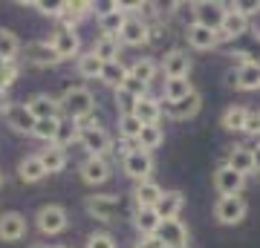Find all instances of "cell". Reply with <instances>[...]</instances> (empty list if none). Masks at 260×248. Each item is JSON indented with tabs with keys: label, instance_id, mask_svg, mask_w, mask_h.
<instances>
[{
	"label": "cell",
	"instance_id": "obj_6",
	"mask_svg": "<svg viewBox=\"0 0 260 248\" xmlns=\"http://www.w3.org/2000/svg\"><path fill=\"white\" fill-rule=\"evenodd\" d=\"M153 237L159 239V245L162 248H185L188 245V228L182 225V220H162L159 222V228Z\"/></svg>",
	"mask_w": 260,
	"mask_h": 248
},
{
	"label": "cell",
	"instance_id": "obj_30",
	"mask_svg": "<svg viewBox=\"0 0 260 248\" xmlns=\"http://www.w3.org/2000/svg\"><path fill=\"white\" fill-rule=\"evenodd\" d=\"M119 38H99V41H95V46L93 49H90V52H93L95 58H99V61H102V64H107V61H119Z\"/></svg>",
	"mask_w": 260,
	"mask_h": 248
},
{
	"label": "cell",
	"instance_id": "obj_34",
	"mask_svg": "<svg viewBox=\"0 0 260 248\" xmlns=\"http://www.w3.org/2000/svg\"><path fill=\"white\" fill-rule=\"evenodd\" d=\"M124 18H127L124 6H119L116 12L104 15V18H99V29H102V35L104 38H116V35H119V29H121V23H124Z\"/></svg>",
	"mask_w": 260,
	"mask_h": 248
},
{
	"label": "cell",
	"instance_id": "obj_8",
	"mask_svg": "<svg viewBox=\"0 0 260 248\" xmlns=\"http://www.w3.org/2000/svg\"><path fill=\"white\" fill-rule=\"evenodd\" d=\"M148 29H150V26H148L142 18H136V15H127L116 38H119L121 46H145V44H148Z\"/></svg>",
	"mask_w": 260,
	"mask_h": 248
},
{
	"label": "cell",
	"instance_id": "obj_4",
	"mask_svg": "<svg viewBox=\"0 0 260 248\" xmlns=\"http://www.w3.org/2000/svg\"><path fill=\"white\" fill-rule=\"evenodd\" d=\"M84 211L99 222H113V217L121 211V199L116 193H93L84 199Z\"/></svg>",
	"mask_w": 260,
	"mask_h": 248
},
{
	"label": "cell",
	"instance_id": "obj_24",
	"mask_svg": "<svg viewBox=\"0 0 260 248\" xmlns=\"http://www.w3.org/2000/svg\"><path fill=\"white\" fill-rule=\"evenodd\" d=\"M38 159H41V165H44L47 173H61V170L67 167V150L58 147V145H49L47 150H41Z\"/></svg>",
	"mask_w": 260,
	"mask_h": 248
},
{
	"label": "cell",
	"instance_id": "obj_43",
	"mask_svg": "<svg viewBox=\"0 0 260 248\" xmlns=\"http://www.w3.org/2000/svg\"><path fill=\"white\" fill-rule=\"evenodd\" d=\"M87 248H116V239L104 231H95V234L87 237Z\"/></svg>",
	"mask_w": 260,
	"mask_h": 248
},
{
	"label": "cell",
	"instance_id": "obj_46",
	"mask_svg": "<svg viewBox=\"0 0 260 248\" xmlns=\"http://www.w3.org/2000/svg\"><path fill=\"white\" fill-rule=\"evenodd\" d=\"M32 6H35V9H41L44 15H52V18H58V15H61V6H64V0H61V3H47V0H35Z\"/></svg>",
	"mask_w": 260,
	"mask_h": 248
},
{
	"label": "cell",
	"instance_id": "obj_23",
	"mask_svg": "<svg viewBox=\"0 0 260 248\" xmlns=\"http://www.w3.org/2000/svg\"><path fill=\"white\" fill-rule=\"evenodd\" d=\"M234 87L237 90H260V64L257 61H249L243 64L237 73H234Z\"/></svg>",
	"mask_w": 260,
	"mask_h": 248
},
{
	"label": "cell",
	"instance_id": "obj_40",
	"mask_svg": "<svg viewBox=\"0 0 260 248\" xmlns=\"http://www.w3.org/2000/svg\"><path fill=\"white\" fill-rule=\"evenodd\" d=\"M58 124H61V116H58V119H41V121H35V130H32V136L44 138V141H52V138H55Z\"/></svg>",
	"mask_w": 260,
	"mask_h": 248
},
{
	"label": "cell",
	"instance_id": "obj_28",
	"mask_svg": "<svg viewBox=\"0 0 260 248\" xmlns=\"http://www.w3.org/2000/svg\"><path fill=\"white\" fill-rule=\"evenodd\" d=\"M159 217L153 208H136V217H133V225H136V231H139L142 237H153L159 228Z\"/></svg>",
	"mask_w": 260,
	"mask_h": 248
},
{
	"label": "cell",
	"instance_id": "obj_39",
	"mask_svg": "<svg viewBox=\"0 0 260 248\" xmlns=\"http://www.w3.org/2000/svg\"><path fill=\"white\" fill-rule=\"evenodd\" d=\"M102 61L93 55V52H87V55H81L78 58V73L84 75V78H99L102 75Z\"/></svg>",
	"mask_w": 260,
	"mask_h": 248
},
{
	"label": "cell",
	"instance_id": "obj_31",
	"mask_svg": "<svg viewBox=\"0 0 260 248\" xmlns=\"http://www.w3.org/2000/svg\"><path fill=\"white\" fill-rule=\"evenodd\" d=\"M107 87H113V90H119L121 81L127 78V66L121 64V61H107V64L102 66V75H99Z\"/></svg>",
	"mask_w": 260,
	"mask_h": 248
},
{
	"label": "cell",
	"instance_id": "obj_25",
	"mask_svg": "<svg viewBox=\"0 0 260 248\" xmlns=\"http://www.w3.org/2000/svg\"><path fill=\"white\" fill-rule=\"evenodd\" d=\"M26 58L32 61L35 66H52V64H61L55 58V52H52V46H49V41H35V44H26Z\"/></svg>",
	"mask_w": 260,
	"mask_h": 248
},
{
	"label": "cell",
	"instance_id": "obj_37",
	"mask_svg": "<svg viewBox=\"0 0 260 248\" xmlns=\"http://www.w3.org/2000/svg\"><path fill=\"white\" fill-rule=\"evenodd\" d=\"M243 121H246V107H240V104H232V107L223 113L220 124H223L229 133H234V130H243Z\"/></svg>",
	"mask_w": 260,
	"mask_h": 248
},
{
	"label": "cell",
	"instance_id": "obj_51",
	"mask_svg": "<svg viewBox=\"0 0 260 248\" xmlns=\"http://www.w3.org/2000/svg\"><path fill=\"white\" fill-rule=\"evenodd\" d=\"M6 64H9V61H3V58H0V69H3V66H6Z\"/></svg>",
	"mask_w": 260,
	"mask_h": 248
},
{
	"label": "cell",
	"instance_id": "obj_27",
	"mask_svg": "<svg viewBox=\"0 0 260 248\" xmlns=\"http://www.w3.org/2000/svg\"><path fill=\"white\" fill-rule=\"evenodd\" d=\"M18 176H20V182L35 185V182H41V179L47 176V170H44V165H41V159L38 156H26V159H20Z\"/></svg>",
	"mask_w": 260,
	"mask_h": 248
},
{
	"label": "cell",
	"instance_id": "obj_2",
	"mask_svg": "<svg viewBox=\"0 0 260 248\" xmlns=\"http://www.w3.org/2000/svg\"><path fill=\"white\" fill-rule=\"evenodd\" d=\"M78 141L90 150V156H104V153H110V147H113V138L107 136V130L93 119L78 124Z\"/></svg>",
	"mask_w": 260,
	"mask_h": 248
},
{
	"label": "cell",
	"instance_id": "obj_42",
	"mask_svg": "<svg viewBox=\"0 0 260 248\" xmlns=\"http://www.w3.org/2000/svg\"><path fill=\"white\" fill-rule=\"evenodd\" d=\"M18 75H20V69H18V64L15 61H9V64L0 69V92H6L12 87V84L18 81Z\"/></svg>",
	"mask_w": 260,
	"mask_h": 248
},
{
	"label": "cell",
	"instance_id": "obj_32",
	"mask_svg": "<svg viewBox=\"0 0 260 248\" xmlns=\"http://www.w3.org/2000/svg\"><path fill=\"white\" fill-rule=\"evenodd\" d=\"M156 73H159V66H156L153 58H139V61H133V66L127 69L130 78H136V81H142V84H150Z\"/></svg>",
	"mask_w": 260,
	"mask_h": 248
},
{
	"label": "cell",
	"instance_id": "obj_3",
	"mask_svg": "<svg viewBox=\"0 0 260 248\" xmlns=\"http://www.w3.org/2000/svg\"><path fill=\"white\" fill-rule=\"evenodd\" d=\"M35 225L41 234H47V237H55V234H61V231H67V225H70V217H67V208L64 205H41L35 214Z\"/></svg>",
	"mask_w": 260,
	"mask_h": 248
},
{
	"label": "cell",
	"instance_id": "obj_9",
	"mask_svg": "<svg viewBox=\"0 0 260 248\" xmlns=\"http://www.w3.org/2000/svg\"><path fill=\"white\" fill-rule=\"evenodd\" d=\"M251 26L249 15L237 12V6H225V15H223V23H220V41H229V38H240L246 35Z\"/></svg>",
	"mask_w": 260,
	"mask_h": 248
},
{
	"label": "cell",
	"instance_id": "obj_10",
	"mask_svg": "<svg viewBox=\"0 0 260 248\" xmlns=\"http://www.w3.org/2000/svg\"><path fill=\"white\" fill-rule=\"evenodd\" d=\"M124 173H127L130 179H136V182L150 179V173H153V156L136 147L133 153H127V156H124Z\"/></svg>",
	"mask_w": 260,
	"mask_h": 248
},
{
	"label": "cell",
	"instance_id": "obj_35",
	"mask_svg": "<svg viewBox=\"0 0 260 248\" xmlns=\"http://www.w3.org/2000/svg\"><path fill=\"white\" fill-rule=\"evenodd\" d=\"M20 52V41L12 29H0V58L3 61H15V55Z\"/></svg>",
	"mask_w": 260,
	"mask_h": 248
},
{
	"label": "cell",
	"instance_id": "obj_33",
	"mask_svg": "<svg viewBox=\"0 0 260 248\" xmlns=\"http://www.w3.org/2000/svg\"><path fill=\"white\" fill-rule=\"evenodd\" d=\"M191 92H194V87H191L188 78H168L165 81V104H174L179 98L191 95Z\"/></svg>",
	"mask_w": 260,
	"mask_h": 248
},
{
	"label": "cell",
	"instance_id": "obj_14",
	"mask_svg": "<svg viewBox=\"0 0 260 248\" xmlns=\"http://www.w3.org/2000/svg\"><path fill=\"white\" fill-rule=\"evenodd\" d=\"M203 110V95L200 92H191V95H185V98H179V101L174 104H165V113L171 116V119L177 121H185V119H194L197 113Z\"/></svg>",
	"mask_w": 260,
	"mask_h": 248
},
{
	"label": "cell",
	"instance_id": "obj_1",
	"mask_svg": "<svg viewBox=\"0 0 260 248\" xmlns=\"http://www.w3.org/2000/svg\"><path fill=\"white\" fill-rule=\"evenodd\" d=\"M58 110L64 113L70 121L81 124V121L93 119L95 98H93V92L87 90V87H70V90L61 95V101H58Z\"/></svg>",
	"mask_w": 260,
	"mask_h": 248
},
{
	"label": "cell",
	"instance_id": "obj_19",
	"mask_svg": "<svg viewBox=\"0 0 260 248\" xmlns=\"http://www.w3.org/2000/svg\"><path fill=\"white\" fill-rule=\"evenodd\" d=\"M6 121L15 133H32L35 130V119L29 116L26 104H9L6 107Z\"/></svg>",
	"mask_w": 260,
	"mask_h": 248
},
{
	"label": "cell",
	"instance_id": "obj_7",
	"mask_svg": "<svg viewBox=\"0 0 260 248\" xmlns=\"http://www.w3.org/2000/svg\"><path fill=\"white\" fill-rule=\"evenodd\" d=\"M194 9V23L197 26H205L211 32H220V23H223L225 15V3H214V0H200L191 6Z\"/></svg>",
	"mask_w": 260,
	"mask_h": 248
},
{
	"label": "cell",
	"instance_id": "obj_44",
	"mask_svg": "<svg viewBox=\"0 0 260 248\" xmlns=\"http://www.w3.org/2000/svg\"><path fill=\"white\" fill-rule=\"evenodd\" d=\"M243 133H249V136H260V110H246Z\"/></svg>",
	"mask_w": 260,
	"mask_h": 248
},
{
	"label": "cell",
	"instance_id": "obj_38",
	"mask_svg": "<svg viewBox=\"0 0 260 248\" xmlns=\"http://www.w3.org/2000/svg\"><path fill=\"white\" fill-rule=\"evenodd\" d=\"M139 130H142V121L136 119L133 113H121V116H119V133H121V138H130V141H136Z\"/></svg>",
	"mask_w": 260,
	"mask_h": 248
},
{
	"label": "cell",
	"instance_id": "obj_48",
	"mask_svg": "<svg viewBox=\"0 0 260 248\" xmlns=\"http://www.w3.org/2000/svg\"><path fill=\"white\" fill-rule=\"evenodd\" d=\"M133 150H136V141H130V138L116 141V153H121V156H127V153H133Z\"/></svg>",
	"mask_w": 260,
	"mask_h": 248
},
{
	"label": "cell",
	"instance_id": "obj_29",
	"mask_svg": "<svg viewBox=\"0 0 260 248\" xmlns=\"http://www.w3.org/2000/svg\"><path fill=\"white\" fill-rule=\"evenodd\" d=\"M162 141H165V133H162V127H159V124L142 127V130H139V136H136V147H139V150H145V153L156 150Z\"/></svg>",
	"mask_w": 260,
	"mask_h": 248
},
{
	"label": "cell",
	"instance_id": "obj_47",
	"mask_svg": "<svg viewBox=\"0 0 260 248\" xmlns=\"http://www.w3.org/2000/svg\"><path fill=\"white\" fill-rule=\"evenodd\" d=\"M116 104H119L124 113H133V107H136V98H133V95H127L124 90H116Z\"/></svg>",
	"mask_w": 260,
	"mask_h": 248
},
{
	"label": "cell",
	"instance_id": "obj_54",
	"mask_svg": "<svg viewBox=\"0 0 260 248\" xmlns=\"http://www.w3.org/2000/svg\"><path fill=\"white\" fill-rule=\"evenodd\" d=\"M0 185H3V173H0Z\"/></svg>",
	"mask_w": 260,
	"mask_h": 248
},
{
	"label": "cell",
	"instance_id": "obj_53",
	"mask_svg": "<svg viewBox=\"0 0 260 248\" xmlns=\"http://www.w3.org/2000/svg\"><path fill=\"white\" fill-rule=\"evenodd\" d=\"M55 248H70V245H55Z\"/></svg>",
	"mask_w": 260,
	"mask_h": 248
},
{
	"label": "cell",
	"instance_id": "obj_13",
	"mask_svg": "<svg viewBox=\"0 0 260 248\" xmlns=\"http://www.w3.org/2000/svg\"><path fill=\"white\" fill-rule=\"evenodd\" d=\"M78 173L87 185H104L110 179V165H107V159L104 156H87L78 167Z\"/></svg>",
	"mask_w": 260,
	"mask_h": 248
},
{
	"label": "cell",
	"instance_id": "obj_15",
	"mask_svg": "<svg viewBox=\"0 0 260 248\" xmlns=\"http://www.w3.org/2000/svg\"><path fill=\"white\" fill-rule=\"evenodd\" d=\"M49 46H52V52H55L58 61H67V58H75L78 55V35L75 32H70V29H58L55 35H52V41H49Z\"/></svg>",
	"mask_w": 260,
	"mask_h": 248
},
{
	"label": "cell",
	"instance_id": "obj_52",
	"mask_svg": "<svg viewBox=\"0 0 260 248\" xmlns=\"http://www.w3.org/2000/svg\"><path fill=\"white\" fill-rule=\"evenodd\" d=\"M35 248H49V245H35Z\"/></svg>",
	"mask_w": 260,
	"mask_h": 248
},
{
	"label": "cell",
	"instance_id": "obj_12",
	"mask_svg": "<svg viewBox=\"0 0 260 248\" xmlns=\"http://www.w3.org/2000/svg\"><path fill=\"white\" fill-rule=\"evenodd\" d=\"M26 237V217L18 211H6L0 217V239L3 242H20Z\"/></svg>",
	"mask_w": 260,
	"mask_h": 248
},
{
	"label": "cell",
	"instance_id": "obj_17",
	"mask_svg": "<svg viewBox=\"0 0 260 248\" xmlns=\"http://www.w3.org/2000/svg\"><path fill=\"white\" fill-rule=\"evenodd\" d=\"M182 205H185V193L182 191H162L159 202L153 205V211H156L159 220H174L182 211Z\"/></svg>",
	"mask_w": 260,
	"mask_h": 248
},
{
	"label": "cell",
	"instance_id": "obj_49",
	"mask_svg": "<svg viewBox=\"0 0 260 248\" xmlns=\"http://www.w3.org/2000/svg\"><path fill=\"white\" fill-rule=\"evenodd\" d=\"M251 162H254V170L260 173V145L254 147V150H251Z\"/></svg>",
	"mask_w": 260,
	"mask_h": 248
},
{
	"label": "cell",
	"instance_id": "obj_45",
	"mask_svg": "<svg viewBox=\"0 0 260 248\" xmlns=\"http://www.w3.org/2000/svg\"><path fill=\"white\" fill-rule=\"evenodd\" d=\"M90 9H93L99 18H104V15H110V12L119 9V3H116V0H99V3H90Z\"/></svg>",
	"mask_w": 260,
	"mask_h": 248
},
{
	"label": "cell",
	"instance_id": "obj_36",
	"mask_svg": "<svg viewBox=\"0 0 260 248\" xmlns=\"http://www.w3.org/2000/svg\"><path fill=\"white\" fill-rule=\"evenodd\" d=\"M75 138H78V124L70 121V119H61V124H58V130H55V138H52V145H58V147H64V150H67V145H73Z\"/></svg>",
	"mask_w": 260,
	"mask_h": 248
},
{
	"label": "cell",
	"instance_id": "obj_21",
	"mask_svg": "<svg viewBox=\"0 0 260 248\" xmlns=\"http://www.w3.org/2000/svg\"><path fill=\"white\" fill-rule=\"evenodd\" d=\"M162 196V188H159L153 179H145V182H136L133 188V199H136V208H153Z\"/></svg>",
	"mask_w": 260,
	"mask_h": 248
},
{
	"label": "cell",
	"instance_id": "obj_16",
	"mask_svg": "<svg viewBox=\"0 0 260 248\" xmlns=\"http://www.w3.org/2000/svg\"><path fill=\"white\" fill-rule=\"evenodd\" d=\"M162 73H165V78H188V73H191V58H188V52L171 49L165 55V61H162Z\"/></svg>",
	"mask_w": 260,
	"mask_h": 248
},
{
	"label": "cell",
	"instance_id": "obj_11",
	"mask_svg": "<svg viewBox=\"0 0 260 248\" xmlns=\"http://www.w3.org/2000/svg\"><path fill=\"white\" fill-rule=\"evenodd\" d=\"M243 185H246V176L234 173L229 165H220L214 170V188L220 191V196H240Z\"/></svg>",
	"mask_w": 260,
	"mask_h": 248
},
{
	"label": "cell",
	"instance_id": "obj_50",
	"mask_svg": "<svg viewBox=\"0 0 260 248\" xmlns=\"http://www.w3.org/2000/svg\"><path fill=\"white\" fill-rule=\"evenodd\" d=\"M9 98H6V92H0V113H6V107H9Z\"/></svg>",
	"mask_w": 260,
	"mask_h": 248
},
{
	"label": "cell",
	"instance_id": "obj_26",
	"mask_svg": "<svg viewBox=\"0 0 260 248\" xmlns=\"http://www.w3.org/2000/svg\"><path fill=\"white\" fill-rule=\"evenodd\" d=\"M225 165L232 167L234 173L240 176H249L254 173V162H251V147H232V153H229V162Z\"/></svg>",
	"mask_w": 260,
	"mask_h": 248
},
{
	"label": "cell",
	"instance_id": "obj_5",
	"mask_svg": "<svg viewBox=\"0 0 260 248\" xmlns=\"http://www.w3.org/2000/svg\"><path fill=\"white\" fill-rule=\"evenodd\" d=\"M246 211H249V205L243 196H220L217 205H214V217L220 225H237V222L246 220Z\"/></svg>",
	"mask_w": 260,
	"mask_h": 248
},
{
	"label": "cell",
	"instance_id": "obj_20",
	"mask_svg": "<svg viewBox=\"0 0 260 248\" xmlns=\"http://www.w3.org/2000/svg\"><path fill=\"white\" fill-rule=\"evenodd\" d=\"M133 116L142 121V127H150V124H159V119H162V104L156 101V98H139L136 101V107H133Z\"/></svg>",
	"mask_w": 260,
	"mask_h": 248
},
{
	"label": "cell",
	"instance_id": "obj_41",
	"mask_svg": "<svg viewBox=\"0 0 260 248\" xmlns=\"http://www.w3.org/2000/svg\"><path fill=\"white\" fill-rule=\"evenodd\" d=\"M119 90H124L127 95H133V98L139 101V98H145V95H148V84H142V81H136V78H130V75H127V78L121 81Z\"/></svg>",
	"mask_w": 260,
	"mask_h": 248
},
{
	"label": "cell",
	"instance_id": "obj_18",
	"mask_svg": "<svg viewBox=\"0 0 260 248\" xmlns=\"http://www.w3.org/2000/svg\"><path fill=\"white\" fill-rule=\"evenodd\" d=\"M26 110H29V116L35 121H41V119H58V101L55 98H49V95H35V98H29L26 101Z\"/></svg>",
	"mask_w": 260,
	"mask_h": 248
},
{
	"label": "cell",
	"instance_id": "obj_22",
	"mask_svg": "<svg viewBox=\"0 0 260 248\" xmlns=\"http://www.w3.org/2000/svg\"><path fill=\"white\" fill-rule=\"evenodd\" d=\"M188 44L194 46V49H200V52H205V49H214V46L220 44V32H211V29L191 23V26H188Z\"/></svg>",
	"mask_w": 260,
	"mask_h": 248
}]
</instances>
